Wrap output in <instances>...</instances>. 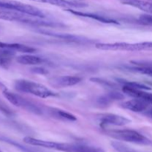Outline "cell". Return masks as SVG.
Instances as JSON below:
<instances>
[{
	"label": "cell",
	"instance_id": "obj_1",
	"mask_svg": "<svg viewBox=\"0 0 152 152\" xmlns=\"http://www.w3.org/2000/svg\"><path fill=\"white\" fill-rule=\"evenodd\" d=\"M37 145L42 148L55 149L62 152H105L102 148L94 145L81 143H67L38 139L36 142Z\"/></svg>",
	"mask_w": 152,
	"mask_h": 152
},
{
	"label": "cell",
	"instance_id": "obj_2",
	"mask_svg": "<svg viewBox=\"0 0 152 152\" xmlns=\"http://www.w3.org/2000/svg\"><path fill=\"white\" fill-rule=\"evenodd\" d=\"M0 19L19 22L34 27H48L50 24L48 21L44 20L42 18L9 10H0Z\"/></svg>",
	"mask_w": 152,
	"mask_h": 152
},
{
	"label": "cell",
	"instance_id": "obj_3",
	"mask_svg": "<svg viewBox=\"0 0 152 152\" xmlns=\"http://www.w3.org/2000/svg\"><path fill=\"white\" fill-rule=\"evenodd\" d=\"M14 88L22 93L30 94L40 98H48L56 96V94L44 85L28 80H17L14 82Z\"/></svg>",
	"mask_w": 152,
	"mask_h": 152
},
{
	"label": "cell",
	"instance_id": "obj_4",
	"mask_svg": "<svg viewBox=\"0 0 152 152\" xmlns=\"http://www.w3.org/2000/svg\"><path fill=\"white\" fill-rule=\"evenodd\" d=\"M2 92L4 98L7 99V101L10 102L12 105L22 108V109L25 110L30 113H32V114H37V115L44 114L45 107L40 106L39 105L34 103V102L23 97L18 94L10 91L7 89L4 90Z\"/></svg>",
	"mask_w": 152,
	"mask_h": 152
},
{
	"label": "cell",
	"instance_id": "obj_5",
	"mask_svg": "<svg viewBox=\"0 0 152 152\" xmlns=\"http://www.w3.org/2000/svg\"><path fill=\"white\" fill-rule=\"evenodd\" d=\"M105 132L108 136L120 141L140 144V145H150L151 143L148 138L134 130L121 129V130H109L106 131Z\"/></svg>",
	"mask_w": 152,
	"mask_h": 152
},
{
	"label": "cell",
	"instance_id": "obj_6",
	"mask_svg": "<svg viewBox=\"0 0 152 152\" xmlns=\"http://www.w3.org/2000/svg\"><path fill=\"white\" fill-rule=\"evenodd\" d=\"M96 119L100 126L103 127L108 126H124L132 122L131 120L126 118V117L114 114H108V113L98 114Z\"/></svg>",
	"mask_w": 152,
	"mask_h": 152
},
{
	"label": "cell",
	"instance_id": "obj_7",
	"mask_svg": "<svg viewBox=\"0 0 152 152\" xmlns=\"http://www.w3.org/2000/svg\"><path fill=\"white\" fill-rule=\"evenodd\" d=\"M39 34H43V35L48 36V37H54V38L60 39L68 41L70 42L77 43V44H86V43L91 42V40L86 38L85 37H81V36L74 35V34H62V33L55 32V31H48V30L39 29L38 31Z\"/></svg>",
	"mask_w": 152,
	"mask_h": 152
},
{
	"label": "cell",
	"instance_id": "obj_8",
	"mask_svg": "<svg viewBox=\"0 0 152 152\" xmlns=\"http://www.w3.org/2000/svg\"><path fill=\"white\" fill-rule=\"evenodd\" d=\"M83 80V78L78 76H59L53 77L48 80L50 86L56 88L71 87L79 84Z\"/></svg>",
	"mask_w": 152,
	"mask_h": 152
},
{
	"label": "cell",
	"instance_id": "obj_9",
	"mask_svg": "<svg viewBox=\"0 0 152 152\" xmlns=\"http://www.w3.org/2000/svg\"><path fill=\"white\" fill-rule=\"evenodd\" d=\"M65 11L69 12V13H72V14L76 15V16H81V17L85 18H89V19H94V20L99 21V22H102V23L106 24H114V25H118V22L114 19H111L109 17H106V16H100V15L96 14V13H87V12H83L80 11V10H74L72 8H68L65 9Z\"/></svg>",
	"mask_w": 152,
	"mask_h": 152
},
{
	"label": "cell",
	"instance_id": "obj_10",
	"mask_svg": "<svg viewBox=\"0 0 152 152\" xmlns=\"http://www.w3.org/2000/svg\"><path fill=\"white\" fill-rule=\"evenodd\" d=\"M31 1H37V2L46 3L51 5L57 6V7L68 8H82V7H87L88 4L80 1H69V0H31Z\"/></svg>",
	"mask_w": 152,
	"mask_h": 152
},
{
	"label": "cell",
	"instance_id": "obj_11",
	"mask_svg": "<svg viewBox=\"0 0 152 152\" xmlns=\"http://www.w3.org/2000/svg\"><path fill=\"white\" fill-rule=\"evenodd\" d=\"M150 104L142 99L134 98L133 99L126 101L121 104V107L125 109L129 110L133 112H142L145 111Z\"/></svg>",
	"mask_w": 152,
	"mask_h": 152
},
{
	"label": "cell",
	"instance_id": "obj_12",
	"mask_svg": "<svg viewBox=\"0 0 152 152\" xmlns=\"http://www.w3.org/2000/svg\"><path fill=\"white\" fill-rule=\"evenodd\" d=\"M47 113L49 116L56 119H59L62 120H67V121H76L77 117L74 114L68 112L64 110L59 109V108H52V107H45L44 114Z\"/></svg>",
	"mask_w": 152,
	"mask_h": 152
},
{
	"label": "cell",
	"instance_id": "obj_13",
	"mask_svg": "<svg viewBox=\"0 0 152 152\" xmlns=\"http://www.w3.org/2000/svg\"><path fill=\"white\" fill-rule=\"evenodd\" d=\"M0 48L4 50H12V51H18L22 53H32L36 52L37 49L30 46L25 45L18 44V43H7L0 42Z\"/></svg>",
	"mask_w": 152,
	"mask_h": 152
},
{
	"label": "cell",
	"instance_id": "obj_14",
	"mask_svg": "<svg viewBox=\"0 0 152 152\" xmlns=\"http://www.w3.org/2000/svg\"><path fill=\"white\" fill-rule=\"evenodd\" d=\"M129 45L127 42L114 43H96L95 47L99 50H126L129 51Z\"/></svg>",
	"mask_w": 152,
	"mask_h": 152
},
{
	"label": "cell",
	"instance_id": "obj_15",
	"mask_svg": "<svg viewBox=\"0 0 152 152\" xmlns=\"http://www.w3.org/2000/svg\"><path fill=\"white\" fill-rule=\"evenodd\" d=\"M16 61L19 64L24 65H38L45 62L43 58L31 54H25L16 58Z\"/></svg>",
	"mask_w": 152,
	"mask_h": 152
},
{
	"label": "cell",
	"instance_id": "obj_16",
	"mask_svg": "<svg viewBox=\"0 0 152 152\" xmlns=\"http://www.w3.org/2000/svg\"><path fill=\"white\" fill-rule=\"evenodd\" d=\"M123 4L139 8L143 11L152 14V3L141 0H123Z\"/></svg>",
	"mask_w": 152,
	"mask_h": 152
},
{
	"label": "cell",
	"instance_id": "obj_17",
	"mask_svg": "<svg viewBox=\"0 0 152 152\" xmlns=\"http://www.w3.org/2000/svg\"><path fill=\"white\" fill-rule=\"evenodd\" d=\"M0 141L3 142H5V143L9 144V145H12V146L15 147V148L19 149V151H21L22 152H40L37 151V150L32 149V148H28V147L25 146V145L18 142L17 141L13 140H12L11 138L7 137L1 134H0Z\"/></svg>",
	"mask_w": 152,
	"mask_h": 152
},
{
	"label": "cell",
	"instance_id": "obj_18",
	"mask_svg": "<svg viewBox=\"0 0 152 152\" xmlns=\"http://www.w3.org/2000/svg\"><path fill=\"white\" fill-rule=\"evenodd\" d=\"M14 55V51L0 48V66L4 68H8Z\"/></svg>",
	"mask_w": 152,
	"mask_h": 152
},
{
	"label": "cell",
	"instance_id": "obj_19",
	"mask_svg": "<svg viewBox=\"0 0 152 152\" xmlns=\"http://www.w3.org/2000/svg\"><path fill=\"white\" fill-rule=\"evenodd\" d=\"M141 50H152V42L130 43L129 51H141Z\"/></svg>",
	"mask_w": 152,
	"mask_h": 152
},
{
	"label": "cell",
	"instance_id": "obj_20",
	"mask_svg": "<svg viewBox=\"0 0 152 152\" xmlns=\"http://www.w3.org/2000/svg\"><path fill=\"white\" fill-rule=\"evenodd\" d=\"M117 82L120 83V84L123 85V86H128V87L132 88L140 89V90H144V91H149L151 90V88L148 86H145V85L141 84V83H137V82H132V81H128V80H123V79H117Z\"/></svg>",
	"mask_w": 152,
	"mask_h": 152
},
{
	"label": "cell",
	"instance_id": "obj_21",
	"mask_svg": "<svg viewBox=\"0 0 152 152\" xmlns=\"http://www.w3.org/2000/svg\"><path fill=\"white\" fill-rule=\"evenodd\" d=\"M91 81L92 83H96V84L99 85V86H102V87L108 88H116V85L114 84V83L105 80V79L98 78V77H93V78H91Z\"/></svg>",
	"mask_w": 152,
	"mask_h": 152
},
{
	"label": "cell",
	"instance_id": "obj_22",
	"mask_svg": "<svg viewBox=\"0 0 152 152\" xmlns=\"http://www.w3.org/2000/svg\"><path fill=\"white\" fill-rule=\"evenodd\" d=\"M105 96L110 102L114 100H120V99H124V95L122 94L120 92L115 91L109 92L106 95H105Z\"/></svg>",
	"mask_w": 152,
	"mask_h": 152
},
{
	"label": "cell",
	"instance_id": "obj_23",
	"mask_svg": "<svg viewBox=\"0 0 152 152\" xmlns=\"http://www.w3.org/2000/svg\"><path fill=\"white\" fill-rule=\"evenodd\" d=\"M131 63L140 68L152 69V60H132L131 61Z\"/></svg>",
	"mask_w": 152,
	"mask_h": 152
},
{
	"label": "cell",
	"instance_id": "obj_24",
	"mask_svg": "<svg viewBox=\"0 0 152 152\" xmlns=\"http://www.w3.org/2000/svg\"><path fill=\"white\" fill-rule=\"evenodd\" d=\"M0 111H1V113H3L4 115L10 117H13V116L16 115L14 111H13L11 108H9L6 104H4V102H1V101H0Z\"/></svg>",
	"mask_w": 152,
	"mask_h": 152
},
{
	"label": "cell",
	"instance_id": "obj_25",
	"mask_svg": "<svg viewBox=\"0 0 152 152\" xmlns=\"http://www.w3.org/2000/svg\"><path fill=\"white\" fill-rule=\"evenodd\" d=\"M130 71H134V72L139 73V74H145V75H148L149 77H152V69L151 68H140V67H133V68H129Z\"/></svg>",
	"mask_w": 152,
	"mask_h": 152
},
{
	"label": "cell",
	"instance_id": "obj_26",
	"mask_svg": "<svg viewBox=\"0 0 152 152\" xmlns=\"http://www.w3.org/2000/svg\"><path fill=\"white\" fill-rule=\"evenodd\" d=\"M139 22L142 25H151L152 26V15L142 14L139 17Z\"/></svg>",
	"mask_w": 152,
	"mask_h": 152
},
{
	"label": "cell",
	"instance_id": "obj_27",
	"mask_svg": "<svg viewBox=\"0 0 152 152\" xmlns=\"http://www.w3.org/2000/svg\"><path fill=\"white\" fill-rule=\"evenodd\" d=\"M6 89H7L6 88V86H4V85L3 84L1 81H0V90H1L3 91L6 90Z\"/></svg>",
	"mask_w": 152,
	"mask_h": 152
},
{
	"label": "cell",
	"instance_id": "obj_28",
	"mask_svg": "<svg viewBox=\"0 0 152 152\" xmlns=\"http://www.w3.org/2000/svg\"><path fill=\"white\" fill-rule=\"evenodd\" d=\"M147 115H148V117H151V118H152V108H151V109H150L149 111H147Z\"/></svg>",
	"mask_w": 152,
	"mask_h": 152
},
{
	"label": "cell",
	"instance_id": "obj_29",
	"mask_svg": "<svg viewBox=\"0 0 152 152\" xmlns=\"http://www.w3.org/2000/svg\"><path fill=\"white\" fill-rule=\"evenodd\" d=\"M0 152H2V151H1V150H0Z\"/></svg>",
	"mask_w": 152,
	"mask_h": 152
}]
</instances>
